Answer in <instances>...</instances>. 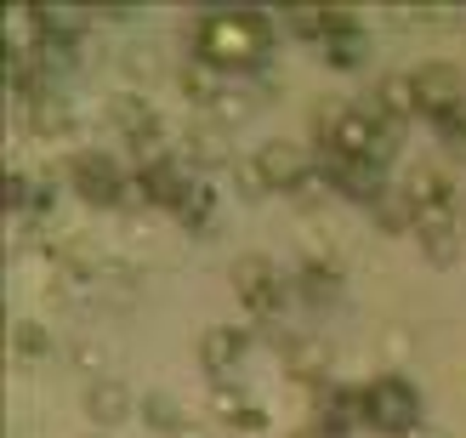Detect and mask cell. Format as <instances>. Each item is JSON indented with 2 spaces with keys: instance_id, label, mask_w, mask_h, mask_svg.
Segmentation results:
<instances>
[{
  "instance_id": "6da1fadb",
  "label": "cell",
  "mask_w": 466,
  "mask_h": 438,
  "mask_svg": "<svg viewBox=\"0 0 466 438\" xmlns=\"http://www.w3.org/2000/svg\"><path fill=\"white\" fill-rule=\"evenodd\" d=\"M273 46L262 12H205L194 23V63L199 68H256Z\"/></svg>"
},
{
  "instance_id": "cb8c5ba5",
  "label": "cell",
  "mask_w": 466,
  "mask_h": 438,
  "mask_svg": "<svg viewBox=\"0 0 466 438\" xmlns=\"http://www.w3.org/2000/svg\"><path fill=\"white\" fill-rule=\"evenodd\" d=\"M370 57V46H364V35L353 29V35H336V40H324V63L330 68H359Z\"/></svg>"
},
{
  "instance_id": "7c38bea8",
  "label": "cell",
  "mask_w": 466,
  "mask_h": 438,
  "mask_svg": "<svg viewBox=\"0 0 466 438\" xmlns=\"http://www.w3.org/2000/svg\"><path fill=\"white\" fill-rule=\"evenodd\" d=\"M359 23H353V12L347 6H296L290 12V35L296 40H336V35H353Z\"/></svg>"
},
{
  "instance_id": "4fadbf2b",
  "label": "cell",
  "mask_w": 466,
  "mask_h": 438,
  "mask_svg": "<svg viewBox=\"0 0 466 438\" xmlns=\"http://www.w3.org/2000/svg\"><path fill=\"white\" fill-rule=\"evenodd\" d=\"M108 120L120 126L131 143H154V137H159V114H154V103L143 97V91H114Z\"/></svg>"
},
{
  "instance_id": "ba28073f",
  "label": "cell",
  "mask_w": 466,
  "mask_h": 438,
  "mask_svg": "<svg viewBox=\"0 0 466 438\" xmlns=\"http://www.w3.org/2000/svg\"><path fill=\"white\" fill-rule=\"evenodd\" d=\"M319 171H324V182H330L336 194L359 199V205H376L387 194L381 188V171L376 166H359V159H347V154H319Z\"/></svg>"
},
{
  "instance_id": "4dcf8cb0",
  "label": "cell",
  "mask_w": 466,
  "mask_h": 438,
  "mask_svg": "<svg viewBox=\"0 0 466 438\" xmlns=\"http://www.w3.org/2000/svg\"><path fill=\"white\" fill-rule=\"evenodd\" d=\"M455 234H461V245H466V205L455 211Z\"/></svg>"
},
{
  "instance_id": "e0dca14e",
  "label": "cell",
  "mask_w": 466,
  "mask_h": 438,
  "mask_svg": "<svg viewBox=\"0 0 466 438\" xmlns=\"http://www.w3.org/2000/svg\"><path fill=\"white\" fill-rule=\"evenodd\" d=\"M23 120H29V131H40V137H63L75 126V108H68L57 91H40L35 103H23Z\"/></svg>"
},
{
  "instance_id": "ffe728a7",
  "label": "cell",
  "mask_w": 466,
  "mask_h": 438,
  "mask_svg": "<svg viewBox=\"0 0 466 438\" xmlns=\"http://www.w3.org/2000/svg\"><path fill=\"white\" fill-rule=\"evenodd\" d=\"M290 285H296V296H301V302H319V308H324V302H336V268L301 262Z\"/></svg>"
},
{
  "instance_id": "277c9868",
  "label": "cell",
  "mask_w": 466,
  "mask_h": 438,
  "mask_svg": "<svg viewBox=\"0 0 466 438\" xmlns=\"http://www.w3.org/2000/svg\"><path fill=\"white\" fill-rule=\"evenodd\" d=\"M233 290H239V302L256 313V319H273L279 308H285V280H279V268L268 257H239L228 268Z\"/></svg>"
},
{
  "instance_id": "8992f818",
  "label": "cell",
  "mask_w": 466,
  "mask_h": 438,
  "mask_svg": "<svg viewBox=\"0 0 466 438\" xmlns=\"http://www.w3.org/2000/svg\"><path fill=\"white\" fill-rule=\"evenodd\" d=\"M256 171H262L268 194H290V188L301 194V188H308V177H313V159H308L301 143H290V137H273V143L256 148Z\"/></svg>"
},
{
  "instance_id": "7a4b0ae2",
  "label": "cell",
  "mask_w": 466,
  "mask_h": 438,
  "mask_svg": "<svg viewBox=\"0 0 466 438\" xmlns=\"http://www.w3.org/2000/svg\"><path fill=\"white\" fill-rule=\"evenodd\" d=\"M399 143V126H387L370 108H319V154H347L359 166H387V148Z\"/></svg>"
},
{
  "instance_id": "9c48e42d",
  "label": "cell",
  "mask_w": 466,
  "mask_h": 438,
  "mask_svg": "<svg viewBox=\"0 0 466 438\" xmlns=\"http://www.w3.org/2000/svg\"><path fill=\"white\" fill-rule=\"evenodd\" d=\"M399 188H404V199H410L421 217H444L450 205H455V182H450V171H438L432 159H421V166H410Z\"/></svg>"
},
{
  "instance_id": "30bf717a",
  "label": "cell",
  "mask_w": 466,
  "mask_h": 438,
  "mask_svg": "<svg viewBox=\"0 0 466 438\" xmlns=\"http://www.w3.org/2000/svg\"><path fill=\"white\" fill-rule=\"evenodd\" d=\"M131 410H137V399H131V387L120 376H91V387H86V416L97 422L103 433L120 427V422H131Z\"/></svg>"
},
{
  "instance_id": "52a82bcc",
  "label": "cell",
  "mask_w": 466,
  "mask_h": 438,
  "mask_svg": "<svg viewBox=\"0 0 466 438\" xmlns=\"http://www.w3.org/2000/svg\"><path fill=\"white\" fill-rule=\"evenodd\" d=\"M68 177H75V194L91 199V205H120V199H131V177H120V166H114L108 154H97V148L75 154Z\"/></svg>"
},
{
  "instance_id": "5bb4252c",
  "label": "cell",
  "mask_w": 466,
  "mask_h": 438,
  "mask_svg": "<svg viewBox=\"0 0 466 438\" xmlns=\"http://www.w3.org/2000/svg\"><path fill=\"white\" fill-rule=\"evenodd\" d=\"M370 114H381L387 126H404L410 114H421V103H415V80L410 75H381L376 91H370Z\"/></svg>"
},
{
  "instance_id": "f546056e",
  "label": "cell",
  "mask_w": 466,
  "mask_h": 438,
  "mask_svg": "<svg viewBox=\"0 0 466 438\" xmlns=\"http://www.w3.org/2000/svg\"><path fill=\"white\" fill-rule=\"evenodd\" d=\"M171 438H211V422H182Z\"/></svg>"
},
{
  "instance_id": "7402d4cb",
  "label": "cell",
  "mask_w": 466,
  "mask_h": 438,
  "mask_svg": "<svg viewBox=\"0 0 466 438\" xmlns=\"http://www.w3.org/2000/svg\"><path fill=\"white\" fill-rule=\"evenodd\" d=\"M137 410H143V422H148L154 433H177L182 422H188V416H182V404H177L171 393H143V399H137Z\"/></svg>"
},
{
  "instance_id": "8fae6325",
  "label": "cell",
  "mask_w": 466,
  "mask_h": 438,
  "mask_svg": "<svg viewBox=\"0 0 466 438\" xmlns=\"http://www.w3.org/2000/svg\"><path fill=\"white\" fill-rule=\"evenodd\" d=\"M245 353H250V336L233 331V325L205 331V341H199V359H205V371H211L217 382H239V359Z\"/></svg>"
},
{
  "instance_id": "603a6c76",
  "label": "cell",
  "mask_w": 466,
  "mask_h": 438,
  "mask_svg": "<svg viewBox=\"0 0 466 438\" xmlns=\"http://www.w3.org/2000/svg\"><path fill=\"white\" fill-rule=\"evenodd\" d=\"M177 217L188 222V228H205V222L217 217V188H211V182H194V188H188V199L177 205Z\"/></svg>"
},
{
  "instance_id": "d6986e66",
  "label": "cell",
  "mask_w": 466,
  "mask_h": 438,
  "mask_svg": "<svg viewBox=\"0 0 466 438\" xmlns=\"http://www.w3.org/2000/svg\"><path fill=\"white\" fill-rule=\"evenodd\" d=\"M285 364H290V376H308V382H324V371H330V359H324V348L313 336H290L285 341Z\"/></svg>"
},
{
  "instance_id": "44dd1931",
  "label": "cell",
  "mask_w": 466,
  "mask_h": 438,
  "mask_svg": "<svg viewBox=\"0 0 466 438\" xmlns=\"http://www.w3.org/2000/svg\"><path fill=\"white\" fill-rule=\"evenodd\" d=\"M353 416H359V399H353V393H341V387H330V393H324V404H319L324 438H341L347 427H353Z\"/></svg>"
},
{
  "instance_id": "3957f363",
  "label": "cell",
  "mask_w": 466,
  "mask_h": 438,
  "mask_svg": "<svg viewBox=\"0 0 466 438\" xmlns=\"http://www.w3.org/2000/svg\"><path fill=\"white\" fill-rule=\"evenodd\" d=\"M359 422L387 438H410L421 433V399H415V387L404 376H376L359 393Z\"/></svg>"
},
{
  "instance_id": "484cf974",
  "label": "cell",
  "mask_w": 466,
  "mask_h": 438,
  "mask_svg": "<svg viewBox=\"0 0 466 438\" xmlns=\"http://www.w3.org/2000/svg\"><path fill=\"white\" fill-rule=\"evenodd\" d=\"M205 108H211L217 126H239L245 114H250V103L239 97V91H211V103H205Z\"/></svg>"
},
{
  "instance_id": "1f68e13d",
  "label": "cell",
  "mask_w": 466,
  "mask_h": 438,
  "mask_svg": "<svg viewBox=\"0 0 466 438\" xmlns=\"http://www.w3.org/2000/svg\"><path fill=\"white\" fill-rule=\"evenodd\" d=\"M455 120H461V131H466V108H461V114H455Z\"/></svg>"
},
{
  "instance_id": "f1b7e54d",
  "label": "cell",
  "mask_w": 466,
  "mask_h": 438,
  "mask_svg": "<svg viewBox=\"0 0 466 438\" xmlns=\"http://www.w3.org/2000/svg\"><path fill=\"white\" fill-rule=\"evenodd\" d=\"M126 63H131V75H148V68H154V52H148V46H137V52H126Z\"/></svg>"
},
{
  "instance_id": "9a60e30c",
  "label": "cell",
  "mask_w": 466,
  "mask_h": 438,
  "mask_svg": "<svg viewBox=\"0 0 466 438\" xmlns=\"http://www.w3.org/2000/svg\"><path fill=\"white\" fill-rule=\"evenodd\" d=\"M211 410H217L228 427H239V433H262V427H268V410L250 404V399L239 393V382H217V387H211Z\"/></svg>"
},
{
  "instance_id": "4316f807",
  "label": "cell",
  "mask_w": 466,
  "mask_h": 438,
  "mask_svg": "<svg viewBox=\"0 0 466 438\" xmlns=\"http://www.w3.org/2000/svg\"><path fill=\"white\" fill-rule=\"evenodd\" d=\"M46 68H75L80 63V40H40Z\"/></svg>"
},
{
  "instance_id": "83f0119b",
  "label": "cell",
  "mask_w": 466,
  "mask_h": 438,
  "mask_svg": "<svg viewBox=\"0 0 466 438\" xmlns=\"http://www.w3.org/2000/svg\"><path fill=\"white\" fill-rule=\"evenodd\" d=\"M12 348H17L23 359H40V353H46V331H40V325H29V319H23V325L12 331Z\"/></svg>"
},
{
  "instance_id": "2e32d148",
  "label": "cell",
  "mask_w": 466,
  "mask_h": 438,
  "mask_svg": "<svg viewBox=\"0 0 466 438\" xmlns=\"http://www.w3.org/2000/svg\"><path fill=\"white\" fill-rule=\"evenodd\" d=\"M415 239H421V257H427L432 268H455V257H461L455 217H421V228H415Z\"/></svg>"
},
{
  "instance_id": "5b68a950",
  "label": "cell",
  "mask_w": 466,
  "mask_h": 438,
  "mask_svg": "<svg viewBox=\"0 0 466 438\" xmlns=\"http://www.w3.org/2000/svg\"><path fill=\"white\" fill-rule=\"evenodd\" d=\"M410 80H415V103H421V114H432V126L466 108V75L461 68L421 63V68H410Z\"/></svg>"
},
{
  "instance_id": "ac0fdd59",
  "label": "cell",
  "mask_w": 466,
  "mask_h": 438,
  "mask_svg": "<svg viewBox=\"0 0 466 438\" xmlns=\"http://www.w3.org/2000/svg\"><path fill=\"white\" fill-rule=\"evenodd\" d=\"M370 217H376L381 234H410V228H421V211L404 199V188H387L376 205H370Z\"/></svg>"
},
{
  "instance_id": "d4e9b609",
  "label": "cell",
  "mask_w": 466,
  "mask_h": 438,
  "mask_svg": "<svg viewBox=\"0 0 466 438\" xmlns=\"http://www.w3.org/2000/svg\"><path fill=\"white\" fill-rule=\"evenodd\" d=\"M188 159H199V166H228L222 131H205V126H194V131H188Z\"/></svg>"
}]
</instances>
